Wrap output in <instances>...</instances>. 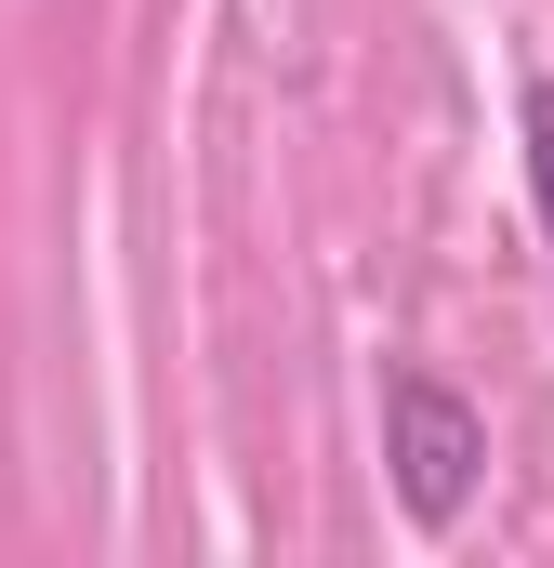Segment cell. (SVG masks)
Masks as SVG:
<instances>
[{"label": "cell", "instance_id": "6da1fadb", "mask_svg": "<svg viewBox=\"0 0 554 568\" xmlns=\"http://www.w3.org/2000/svg\"><path fill=\"white\" fill-rule=\"evenodd\" d=\"M383 463H397L410 529H462V516H475V476H489L475 397H449L435 371H383Z\"/></svg>", "mask_w": 554, "mask_h": 568}, {"label": "cell", "instance_id": "7a4b0ae2", "mask_svg": "<svg viewBox=\"0 0 554 568\" xmlns=\"http://www.w3.org/2000/svg\"><path fill=\"white\" fill-rule=\"evenodd\" d=\"M515 120H529V185H542V225H554V80H529Z\"/></svg>", "mask_w": 554, "mask_h": 568}]
</instances>
